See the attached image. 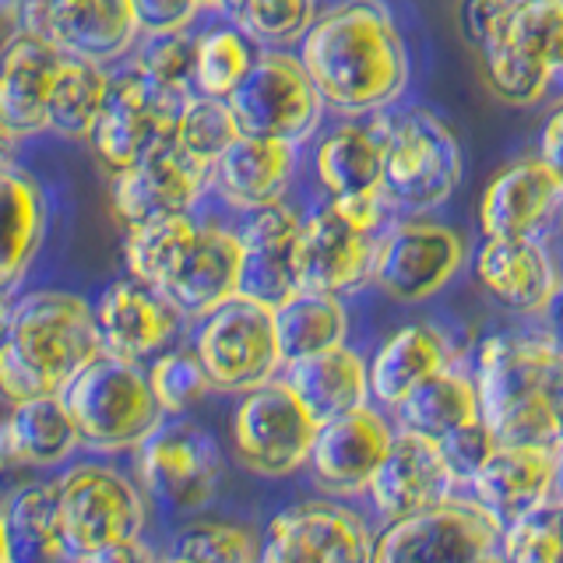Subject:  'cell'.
<instances>
[{"label":"cell","mask_w":563,"mask_h":563,"mask_svg":"<svg viewBox=\"0 0 563 563\" xmlns=\"http://www.w3.org/2000/svg\"><path fill=\"white\" fill-rule=\"evenodd\" d=\"M155 563H187V560H180V556H173V553H169V556H163V560H155Z\"/></svg>","instance_id":"cell-57"},{"label":"cell","mask_w":563,"mask_h":563,"mask_svg":"<svg viewBox=\"0 0 563 563\" xmlns=\"http://www.w3.org/2000/svg\"><path fill=\"white\" fill-rule=\"evenodd\" d=\"M194 356L201 360L211 391L246 395L282 374L272 307L246 296L225 299L194 328Z\"/></svg>","instance_id":"cell-6"},{"label":"cell","mask_w":563,"mask_h":563,"mask_svg":"<svg viewBox=\"0 0 563 563\" xmlns=\"http://www.w3.org/2000/svg\"><path fill=\"white\" fill-rule=\"evenodd\" d=\"M261 539L240 521H198L173 539V556L187 563H257Z\"/></svg>","instance_id":"cell-44"},{"label":"cell","mask_w":563,"mask_h":563,"mask_svg":"<svg viewBox=\"0 0 563 563\" xmlns=\"http://www.w3.org/2000/svg\"><path fill=\"white\" fill-rule=\"evenodd\" d=\"M148 387L163 416H184L211 391V380L194 349H173L148 366Z\"/></svg>","instance_id":"cell-45"},{"label":"cell","mask_w":563,"mask_h":563,"mask_svg":"<svg viewBox=\"0 0 563 563\" xmlns=\"http://www.w3.org/2000/svg\"><path fill=\"white\" fill-rule=\"evenodd\" d=\"M313 173L328 190V201L384 194V148L377 131L356 120L331 128L317 141Z\"/></svg>","instance_id":"cell-30"},{"label":"cell","mask_w":563,"mask_h":563,"mask_svg":"<svg viewBox=\"0 0 563 563\" xmlns=\"http://www.w3.org/2000/svg\"><path fill=\"white\" fill-rule=\"evenodd\" d=\"M236 4H240V0H201V8L219 11V14H233V11H236Z\"/></svg>","instance_id":"cell-53"},{"label":"cell","mask_w":563,"mask_h":563,"mask_svg":"<svg viewBox=\"0 0 563 563\" xmlns=\"http://www.w3.org/2000/svg\"><path fill=\"white\" fill-rule=\"evenodd\" d=\"M187 102V99H184ZM180 99H169L137 75L134 67L110 75V92L88 141L110 173L134 166L158 141H166L180 117Z\"/></svg>","instance_id":"cell-16"},{"label":"cell","mask_w":563,"mask_h":563,"mask_svg":"<svg viewBox=\"0 0 563 563\" xmlns=\"http://www.w3.org/2000/svg\"><path fill=\"white\" fill-rule=\"evenodd\" d=\"M102 352L96 310L64 289H40L11 303L0 334V395L11 405L60 395Z\"/></svg>","instance_id":"cell-2"},{"label":"cell","mask_w":563,"mask_h":563,"mask_svg":"<svg viewBox=\"0 0 563 563\" xmlns=\"http://www.w3.org/2000/svg\"><path fill=\"white\" fill-rule=\"evenodd\" d=\"M556 500H560V497H556ZM560 507H563V500H560Z\"/></svg>","instance_id":"cell-60"},{"label":"cell","mask_w":563,"mask_h":563,"mask_svg":"<svg viewBox=\"0 0 563 563\" xmlns=\"http://www.w3.org/2000/svg\"><path fill=\"white\" fill-rule=\"evenodd\" d=\"M560 352L556 334H489L475 349V395L497 444H536L560 451L550 409V377Z\"/></svg>","instance_id":"cell-3"},{"label":"cell","mask_w":563,"mask_h":563,"mask_svg":"<svg viewBox=\"0 0 563 563\" xmlns=\"http://www.w3.org/2000/svg\"><path fill=\"white\" fill-rule=\"evenodd\" d=\"M384 148V201L387 208L422 216L444 205L462 184L465 155L448 120L427 106L369 120Z\"/></svg>","instance_id":"cell-4"},{"label":"cell","mask_w":563,"mask_h":563,"mask_svg":"<svg viewBox=\"0 0 563 563\" xmlns=\"http://www.w3.org/2000/svg\"><path fill=\"white\" fill-rule=\"evenodd\" d=\"M198 229L201 225L190 216H163L131 225L128 240H123V261H128L131 278L141 282V286L163 289L169 275L176 272V264L190 251Z\"/></svg>","instance_id":"cell-36"},{"label":"cell","mask_w":563,"mask_h":563,"mask_svg":"<svg viewBox=\"0 0 563 563\" xmlns=\"http://www.w3.org/2000/svg\"><path fill=\"white\" fill-rule=\"evenodd\" d=\"M0 515H4L8 563H60L67 556L57 479L18 489L8 510H0Z\"/></svg>","instance_id":"cell-35"},{"label":"cell","mask_w":563,"mask_h":563,"mask_svg":"<svg viewBox=\"0 0 563 563\" xmlns=\"http://www.w3.org/2000/svg\"><path fill=\"white\" fill-rule=\"evenodd\" d=\"M208 187V169L176 148L173 134L141 155L134 166L113 173L110 198L123 225H141L163 216H190L201 190Z\"/></svg>","instance_id":"cell-18"},{"label":"cell","mask_w":563,"mask_h":563,"mask_svg":"<svg viewBox=\"0 0 563 563\" xmlns=\"http://www.w3.org/2000/svg\"><path fill=\"white\" fill-rule=\"evenodd\" d=\"M141 483L173 510H198L216 497L222 454L211 433L184 416H166L137 444Z\"/></svg>","instance_id":"cell-12"},{"label":"cell","mask_w":563,"mask_h":563,"mask_svg":"<svg viewBox=\"0 0 563 563\" xmlns=\"http://www.w3.org/2000/svg\"><path fill=\"white\" fill-rule=\"evenodd\" d=\"M78 440L92 451H128L137 448L158 422L163 409L148 387V374L110 352H99L85 363L60 391Z\"/></svg>","instance_id":"cell-5"},{"label":"cell","mask_w":563,"mask_h":563,"mask_svg":"<svg viewBox=\"0 0 563 563\" xmlns=\"http://www.w3.org/2000/svg\"><path fill=\"white\" fill-rule=\"evenodd\" d=\"M377 236L363 233L352 222H345L331 205L317 208L313 216L299 225L296 243V278L299 289L345 296L369 282L374 268Z\"/></svg>","instance_id":"cell-19"},{"label":"cell","mask_w":563,"mask_h":563,"mask_svg":"<svg viewBox=\"0 0 563 563\" xmlns=\"http://www.w3.org/2000/svg\"><path fill=\"white\" fill-rule=\"evenodd\" d=\"M141 35H163L190 29L201 11V0H128Z\"/></svg>","instance_id":"cell-47"},{"label":"cell","mask_w":563,"mask_h":563,"mask_svg":"<svg viewBox=\"0 0 563 563\" xmlns=\"http://www.w3.org/2000/svg\"><path fill=\"white\" fill-rule=\"evenodd\" d=\"M8 313H11V307H8V299H4V292H0V334H4V324H8Z\"/></svg>","instance_id":"cell-55"},{"label":"cell","mask_w":563,"mask_h":563,"mask_svg":"<svg viewBox=\"0 0 563 563\" xmlns=\"http://www.w3.org/2000/svg\"><path fill=\"white\" fill-rule=\"evenodd\" d=\"M173 310L190 321H201L205 313L222 307L225 299L240 292V236L236 229L201 225L190 251L176 264V272L163 289Z\"/></svg>","instance_id":"cell-25"},{"label":"cell","mask_w":563,"mask_h":563,"mask_svg":"<svg viewBox=\"0 0 563 563\" xmlns=\"http://www.w3.org/2000/svg\"><path fill=\"white\" fill-rule=\"evenodd\" d=\"M18 468H29V465H25V457H22V448H18V440H14L11 419L0 416V475L18 472Z\"/></svg>","instance_id":"cell-51"},{"label":"cell","mask_w":563,"mask_h":563,"mask_svg":"<svg viewBox=\"0 0 563 563\" xmlns=\"http://www.w3.org/2000/svg\"><path fill=\"white\" fill-rule=\"evenodd\" d=\"M46 233V198L29 173L0 166V292L29 272Z\"/></svg>","instance_id":"cell-32"},{"label":"cell","mask_w":563,"mask_h":563,"mask_svg":"<svg viewBox=\"0 0 563 563\" xmlns=\"http://www.w3.org/2000/svg\"><path fill=\"white\" fill-rule=\"evenodd\" d=\"M292 173H296V145L240 134L219 155V163L211 166L208 184L219 190V198L229 208L246 216L254 208L278 205L282 194L289 190Z\"/></svg>","instance_id":"cell-28"},{"label":"cell","mask_w":563,"mask_h":563,"mask_svg":"<svg viewBox=\"0 0 563 563\" xmlns=\"http://www.w3.org/2000/svg\"><path fill=\"white\" fill-rule=\"evenodd\" d=\"M560 451L536 444H497L468 479V497L500 525H510L556 497Z\"/></svg>","instance_id":"cell-22"},{"label":"cell","mask_w":563,"mask_h":563,"mask_svg":"<svg viewBox=\"0 0 563 563\" xmlns=\"http://www.w3.org/2000/svg\"><path fill=\"white\" fill-rule=\"evenodd\" d=\"M556 497L563 500V448H560V465H556Z\"/></svg>","instance_id":"cell-56"},{"label":"cell","mask_w":563,"mask_h":563,"mask_svg":"<svg viewBox=\"0 0 563 563\" xmlns=\"http://www.w3.org/2000/svg\"><path fill=\"white\" fill-rule=\"evenodd\" d=\"M448 366H454V349L444 331L427 321L401 324L366 360L369 401L384 412H395L419 384H427Z\"/></svg>","instance_id":"cell-26"},{"label":"cell","mask_w":563,"mask_h":563,"mask_svg":"<svg viewBox=\"0 0 563 563\" xmlns=\"http://www.w3.org/2000/svg\"><path fill=\"white\" fill-rule=\"evenodd\" d=\"M75 563H155V556L141 539H117V542H106V545H96V550H88Z\"/></svg>","instance_id":"cell-50"},{"label":"cell","mask_w":563,"mask_h":563,"mask_svg":"<svg viewBox=\"0 0 563 563\" xmlns=\"http://www.w3.org/2000/svg\"><path fill=\"white\" fill-rule=\"evenodd\" d=\"M194 57H198V35L180 29V32L145 35L131 67L155 92L184 102L194 96Z\"/></svg>","instance_id":"cell-41"},{"label":"cell","mask_w":563,"mask_h":563,"mask_svg":"<svg viewBox=\"0 0 563 563\" xmlns=\"http://www.w3.org/2000/svg\"><path fill=\"white\" fill-rule=\"evenodd\" d=\"M398 427L374 401L317 427L310 448V479L331 500L366 497L377 468L395 444Z\"/></svg>","instance_id":"cell-15"},{"label":"cell","mask_w":563,"mask_h":563,"mask_svg":"<svg viewBox=\"0 0 563 563\" xmlns=\"http://www.w3.org/2000/svg\"><path fill=\"white\" fill-rule=\"evenodd\" d=\"M563 198L556 176L539 163V155L515 158L489 176L479 198L483 240L536 236Z\"/></svg>","instance_id":"cell-24"},{"label":"cell","mask_w":563,"mask_h":563,"mask_svg":"<svg viewBox=\"0 0 563 563\" xmlns=\"http://www.w3.org/2000/svg\"><path fill=\"white\" fill-rule=\"evenodd\" d=\"M462 483L451 472L444 451L437 440L419 437L409 430L395 433V444L387 451L384 465L377 468L366 497L374 504L377 518L384 525L422 515L444 500L462 497Z\"/></svg>","instance_id":"cell-17"},{"label":"cell","mask_w":563,"mask_h":563,"mask_svg":"<svg viewBox=\"0 0 563 563\" xmlns=\"http://www.w3.org/2000/svg\"><path fill=\"white\" fill-rule=\"evenodd\" d=\"M324 106L342 117H377L409 85V49L384 0H342L313 18L299 43Z\"/></svg>","instance_id":"cell-1"},{"label":"cell","mask_w":563,"mask_h":563,"mask_svg":"<svg viewBox=\"0 0 563 563\" xmlns=\"http://www.w3.org/2000/svg\"><path fill=\"white\" fill-rule=\"evenodd\" d=\"M483 46H500L539 78L556 81L563 75V0H507Z\"/></svg>","instance_id":"cell-31"},{"label":"cell","mask_w":563,"mask_h":563,"mask_svg":"<svg viewBox=\"0 0 563 563\" xmlns=\"http://www.w3.org/2000/svg\"><path fill=\"white\" fill-rule=\"evenodd\" d=\"M374 532L342 500H299L282 507L261 536L257 563H369Z\"/></svg>","instance_id":"cell-13"},{"label":"cell","mask_w":563,"mask_h":563,"mask_svg":"<svg viewBox=\"0 0 563 563\" xmlns=\"http://www.w3.org/2000/svg\"><path fill=\"white\" fill-rule=\"evenodd\" d=\"M504 525L468 493L422 515L384 525L369 563H483L497 553Z\"/></svg>","instance_id":"cell-9"},{"label":"cell","mask_w":563,"mask_h":563,"mask_svg":"<svg viewBox=\"0 0 563 563\" xmlns=\"http://www.w3.org/2000/svg\"><path fill=\"white\" fill-rule=\"evenodd\" d=\"M507 0H462V32L472 46H483L497 29Z\"/></svg>","instance_id":"cell-49"},{"label":"cell","mask_w":563,"mask_h":563,"mask_svg":"<svg viewBox=\"0 0 563 563\" xmlns=\"http://www.w3.org/2000/svg\"><path fill=\"white\" fill-rule=\"evenodd\" d=\"M110 92V70L99 64L64 57L46 106V131L64 137H88Z\"/></svg>","instance_id":"cell-37"},{"label":"cell","mask_w":563,"mask_h":563,"mask_svg":"<svg viewBox=\"0 0 563 563\" xmlns=\"http://www.w3.org/2000/svg\"><path fill=\"white\" fill-rule=\"evenodd\" d=\"M317 427L321 422L307 412L292 387L275 377L240 398L229 419V437H233L236 462L246 472L261 479H286L307 468Z\"/></svg>","instance_id":"cell-8"},{"label":"cell","mask_w":563,"mask_h":563,"mask_svg":"<svg viewBox=\"0 0 563 563\" xmlns=\"http://www.w3.org/2000/svg\"><path fill=\"white\" fill-rule=\"evenodd\" d=\"M497 448V437H493V430L486 427V422H472V427L451 433L448 440H440V451H444L451 472L457 475V483H462V489H468V479L475 472H479V465L489 457V451Z\"/></svg>","instance_id":"cell-46"},{"label":"cell","mask_w":563,"mask_h":563,"mask_svg":"<svg viewBox=\"0 0 563 563\" xmlns=\"http://www.w3.org/2000/svg\"><path fill=\"white\" fill-rule=\"evenodd\" d=\"M497 556L504 563H563V507L553 497L532 515L504 525Z\"/></svg>","instance_id":"cell-43"},{"label":"cell","mask_w":563,"mask_h":563,"mask_svg":"<svg viewBox=\"0 0 563 563\" xmlns=\"http://www.w3.org/2000/svg\"><path fill=\"white\" fill-rule=\"evenodd\" d=\"M18 29L85 64H113L137 43L128 0H18Z\"/></svg>","instance_id":"cell-14"},{"label":"cell","mask_w":563,"mask_h":563,"mask_svg":"<svg viewBox=\"0 0 563 563\" xmlns=\"http://www.w3.org/2000/svg\"><path fill=\"white\" fill-rule=\"evenodd\" d=\"M303 219L289 205H268L246 211L240 236V292L264 307H278L299 289L296 278V243Z\"/></svg>","instance_id":"cell-21"},{"label":"cell","mask_w":563,"mask_h":563,"mask_svg":"<svg viewBox=\"0 0 563 563\" xmlns=\"http://www.w3.org/2000/svg\"><path fill=\"white\" fill-rule=\"evenodd\" d=\"M11 430L18 448H22L25 465L32 468H49L60 465L64 457H70L81 440L75 422H70V412L60 395H46V398H29L11 405Z\"/></svg>","instance_id":"cell-38"},{"label":"cell","mask_w":563,"mask_h":563,"mask_svg":"<svg viewBox=\"0 0 563 563\" xmlns=\"http://www.w3.org/2000/svg\"><path fill=\"white\" fill-rule=\"evenodd\" d=\"M475 282L507 313L542 317L553 310L560 292L556 254L539 236L483 240L475 254Z\"/></svg>","instance_id":"cell-20"},{"label":"cell","mask_w":563,"mask_h":563,"mask_svg":"<svg viewBox=\"0 0 563 563\" xmlns=\"http://www.w3.org/2000/svg\"><path fill=\"white\" fill-rule=\"evenodd\" d=\"M57 504L67 560L117 539H141L145 528V497L110 465L81 462L67 468L57 479Z\"/></svg>","instance_id":"cell-11"},{"label":"cell","mask_w":563,"mask_h":563,"mask_svg":"<svg viewBox=\"0 0 563 563\" xmlns=\"http://www.w3.org/2000/svg\"><path fill=\"white\" fill-rule=\"evenodd\" d=\"M468 246L457 229L430 219H401L377 236L369 282L395 303H427L465 268Z\"/></svg>","instance_id":"cell-10"},{"label":"cell","mask_w":563,"mask_h":563,"mask_svg":"<svg viewBox=\"0 0 563 563\" xmlns=\"http://www.w3.org/2000/svg\"><path fill=\"white\" fill-rule=\"evenodd\" d=\"M483 563H504V560H500V556H497V553H493V556H486V560H483Z\"/></svg>","instance_id":"cell-59"},{"label":"cell","mask_w":563,"mask_h":563,"mask_svg":"<svg viewBox=\"0 0 563 563\" xmlns=\"http://www.w3.org/2000/svg\"><path fill=\"white\" fill-rule=\"evenodd\" d=\"M64 53H57L40 35L18 29L0 46V120L18 137L46 131V106Z\"/></svg>","instance_id":"cell-27"},{"label":"cell","mask_w":563,"mask_h":563,"mask_svg":"<svg viewBox=\"0 0 563 563\" xmlns=\"http://www.w3.org/2000/svg\"><path fill=\"white\" fill-rule=\"evenodd\" d=\"M272 313H275L282 366L317 356V352L339 349L349 339V310L342 303V296L296 289Z\"/></svg>","instance_id":"cell-34"},{"label":"cell","mask_w":563,"mask_h":563,"mask_svg":"<svg viewBox=\"0 0 563 563\" xmlns=\"http://www.w3.org/2000/svg\"><path fill=\"white\" fill-rule=\"evenodd\" d=\"M257 46L236 25H219L198 35V57H194V92L211 99H229L246 70L257 60Z\"/></svg>","instance_id":"cell-39"},{"label":"cell","mask_w":563,"mask_h":563,"mask_svg":"<svg viewBox=\"0 0 563 563\" xmlns=\"http://www.w3.org/2000/svg\"><path fill=\"white\" fill-rule=\"evenodd\" d=\"M229 18L257 49H282L303 43L317 18V4L313 0H240Z\"/></svg>","instance_id":"cell-42"},{"label":"cell","mask_w":563,"mask_h":563,"mask_svg":"<svg viewBox=\"0 0 563 563\" xmlns=\"http://www.w3.org/2000/svg\"><path fill=\"white\" fill-rule=\"evenodd\" d=\"M556 268H560V292H563V257H556ZM556 292V296H560Z\"/></svg>","instance_id":"cell-58"},{"label":"cell","mask_w":563,"mask_h":563,"mask_svg":"<svg viewBox=\"0 0 563 563\" xmlns=\"http://www.w3.org/2000/svg\"><path fill=\"white\" fill-rule=\"evenodd\" d=\"M539 163L556 176L563 187V96L550 106L539 131Z\"/></svg>","instance_id":"cell-48"},{"label":"cell","mask_w":563,"mask_h":563,"mask_svg":"<svg viewBox=\"0 0 563 563\" xmlns=\"http://www.w3.org/2000/svg\"><path fill=\"white\" fill-rule=\"evenodd\" d=\"M282 380H286L296 398L307 405V412L317 422L339 419L352 409L369 405V374L366 360L356 349L339 345L328 352H317L299 363L282 366Z\"/></svg>","instance_id":"cell-29"},{"label":"cell","mask_w":563,"mask_h":563,"mask_svg":"<svg viewBox=\"0 0 563 563\" xmlns=\"http://www.w3.org/2000/svg\"><path fill=\"white\" fill-rule=\"evenodd\" d=\"M0 563H8V536H4V515H0Z\"/></svg>","instance_id":"cell-54"},{"label":"cell","mask_w":563,"mask_h":563,"mask_svg":"<svg viewBox=\"0 0 563 563\" xmlns=\"http://www.w3.org/2000/svg\"><path fill=\"white\" fill-rule=\"evenodd\" d=\"M92 310H96V331L102 352L128 363L163 352V345L176 334V324L184 321L163 292L141 286L134 278L110 282Z\"/></svg>","instance_id":"cell-23"},{"label":"cell","mask_w":563,"mask_h":563,"mask_svg":"<svg viewBox=\"0 0 563 563\" xmlns=\"http://www.w3.org/2000/svg\"><path fill=\"white\" fill-rule=\"evenodd\" d=\"M240 137V123L229 110L225 99H211V96H198L194 92L184 106L180 117H176L173 128V141L187 158H194L201 169H208L219 163V155L233 145Z\"/></svg>","instance_id":"cell-40"},{"label":"cell","mask_w":563,"mask_h":563,"mask_svg":"<svg viewBox=\"0 0 563 563\" xmlns=\"http://www.w3.org/2000/svg\"><path fill=\"white\" fill-rule=\"evenodd\" d=\"M18 137L4 120H0V166H11V158H14V148H18Z\"/></svg>","instance_id":"cell-52"},{"label":"cell","mask_w":563,"mask_h":563,"mask_svg":"<svg viewBox=\"0 0 563 563\" xmlns=\"http://www.w3.org/2000/svg\"><path fill=\"white\" fill-rule=\"evenodd\" d=\"M233 110L240 134L303 145L321 128L324 99L313 88L307 67L286 49H261L254 67L225 99Z\"/></svg>","instance_id":"cell-7"},{"label":"cell","mask_w":563,"mask_h":563,"mask_svg":"<svg viewBox=\"0 0 563 563\" xmlns=\"http://www.w3.org/2000/svg\"><path fill=\"white\" fill-rule=\"evenodd\" d=\"M395 427L398 430H409L419 437H430V440H448L451 433L472 427L479 422V395H475V380L472 374L457 366L440 369L437 377H430L427 384H419L416 391L405 398L398 409H395Z\"/></svg>","instance_id":"cell-33"}]
</instances>
